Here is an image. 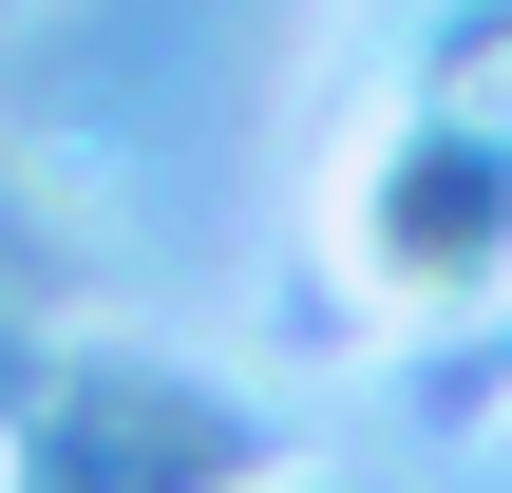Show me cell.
Returning <instances> with one entry per match:
<instances>
[{
	"mask_svg": "<svg viewBox=\"0 0 512 493\" xmlns=\"http://www.w3.org/2000/svg\"><path fill=\"white\" fill-rule=\"evenodd\" d=\"M361 266L399 285V304H456V285H494L512 266V152H475L456 114L380 171V209H361Z\"/></svg>",
	"mask_w": 512,
	"mask_h": 493,
	"instance_id": "obj_1",
	"label": "cell"
}]
</instances>
